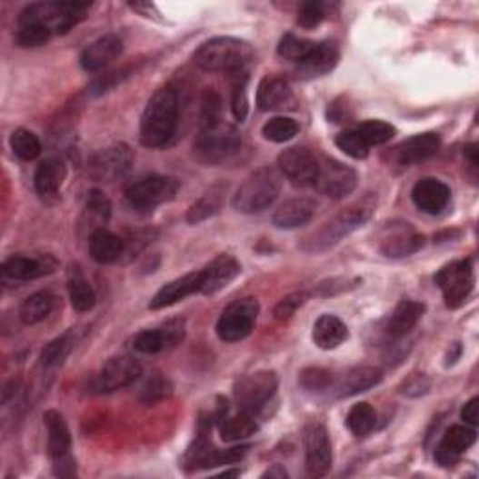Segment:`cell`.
<instances>
[{
  "instance_id": "cell-58",
  "label": "cell",
  "mask_w": 479,
  "mask_h": 479,
  "mask_svg": "<svg viewBox=\"0 0 479 479\" xmlns=\"http://www.w3.org/2000/svg\"><path fill=\"white\" fill-rule=\"evenodd\" d=\"M466 155L470 157V164L475 167L479 164V159H477V145H470L466 150Z\"/></svg>"
},
{
  "instance_id": "cell-37",
  "label": "cell",
  "mask_w": 479,
  "mask_h": 479,
  "mask_svg": "<svg viewBox=\"0 0 479 479\" xmlns=\"http://www.w3.org/2000/svg\"><path fill=\"white\" fill-rule=\"evenodd\" d=\"M219 450H215L212 442L206 438V434H199L195 444L191 445L189 452L185 454V466L191 470L197 468H214L217 464Z\"/></svg>"
},
{
  "instance_id": "cell-52",
  "label": "cell",
  "mask_w": 479,
  "mask_h": 479,
  "mask_svg": "<svg viewBox=\"0 0 479 479\" xmlns=\"http://www.w3.org/2000/svg\"><path fill=\"white\" fill-rule=\"evenodd\" d=\"M431 388V380L424 373H414L404 380V384L401 386V392L408 397H420L425 395Z\"/></svg>"
},
{
  "instance_id": "cell-4",
  "label": "cell",
  "mask_w": 479,
  "mask_h": 479,
  "mask_svg": "<svg viewBox=\"0 0 479 479\" xmlns=\"http://www.w3.org/2000/svg\"><path fill=\"white\" fill-rule=\"evenodd\" d=\"M88 10V3H35L21 12L19 23H38L51 35H66L86 17Z\"/></svg>"
},
{
  "instance_id": "cell-57",
  "label": "cell",
  "mask_w": 479,
  "mask_h": 479,
  "mask_svg": "<svg viewBox=\"0 0 479 479\" xmlns=\"http://www.w3.org/2000/svg\"><path fill=\"white\" fill-rule=\"evenodd\" d=\"M263 477H279V479H284V477H289V474H286V470L281 464H274L268 472L263 474Z\"/></svg>"
},
{
  "instance_id": "cell-54",
  "label": "cell",
  "mask_w": 479,
  "mask_h": 479,
  "mask_svg": "<svg viewBox=\"0 0 479 479\" xmlns=\"http://www.w3.org/2000/svg\"><path fill=\"white\" fill-rule=\"evenodd\" d=\"M86 206L90 212H94L95 215H100L102 219H109L111 217V210H113V205L111 201L105 197V194H102L100 189H92L88 194V201H86Z\"/></svg>"
},
{
  "instance_id": "cell-45",
  "label": "cell",
  "mask_w": 479,
  "mask_h": 479,
  "mask_svg": "<svg viewBox=\"0 0 479 479\" xmlns=\"http://www.w3.org/2000/svg\"><path fill=\"white\" fill-rule=\"evenodd\" d=\"M314 47V42H309V40H304V38H298L294 35H286L283 36V40L279 42V47H277V53L281 58L284 60H291V62H300L304 60L309 51Z\"/></svg>"
},
{
  "instance_id": "cell-29",
  "label": "cell",
  "mask_w": 479,
  "mask_h": 479,
  "mask_svg": "<svg viewBox=\"0 0 479 479\" xmlns=\"http://www.w3.org/2000/svg\"><path fill=\"white\" fill-rule=\"evenodd\" d=\"M425 313V305L420 302H414V300H403L395 311L392 313L388 326H386V334L390 339L399 341L403 337H406L416 324L420 323V318Z\"/></svg>"
},
{
  "instance_id": "cell-20",
  "label": "cell",
  "mask_w": 479,
  "mask_h": 479,
  "mask_svg": "<svg viewBox=\"0 0 479 479\" xmlns=\"http://www.w3.org/2000/svg\"><path fill=\"white\" fill-rule=\"evenodd\" d=\"M477 434L474 427L468 425H454L444 434L438 448L434 450V461L440 466H454L463 454L475 442Z\"/></svg>"
},
{
  "instance_id": "cell-40",
  "label": "cell",
  "mask_w": 479,
  "mask_h": 479,
  "mask_svg": "<svg viewBox=\"0 0 479 479\" xmlns=\"http://www.w3.org/2000/svg\"><path fill=\"white\" fill-rule=\"evenodd\" d=\"M74 344H75V334L74 332H66L64 335L56 337L55 341H51L42 350V356H40L42 367L49 369V367H55V365L62 364L64 360L70 356Z\"/></svg>"
},
{
  "instance_id": "cell-35",
  "label": "cell",
  "mask_w": 479,
  "mask_h": 479,
  "mask_svg": "<svg viewBox=\"0 0 479 479\" xmlns=\"http://www.w3.org/2000/svg\"><path fill=\"white\" fill-rule=\"evenodd\" d=\"M53 307H55V296L47 291H40V293L28 296L23 302L19 309V316L26 326H32V324L42 323L44 318L53 311Z\"/></svg>"
},
{
  "instance_id": "cell-11",
  "label": "cell",
  "mask_w": 479,
  "mask_h": 479,
  "mask_svg": "<svg viewBox=\"0 0 479 479\" xmlns=\"http://www.w3.org/2000/svg\"><path fill=\"white\" fill-rule=\"evenodd\" d=\"M474 268L470 261H455L445 264L434 275V283L444 294L445 305L452 309L461 307L468 300L474 289Z\"/></svg>"
},
{
  "instance_id": "cell-19",
  "label": "cell",
  "mask_w": 479,
  "mask_h": 479,
  "mask_svg": "<svg viewBox=\"0 0 479 479\" xmlns=\"http://www.w3.org/2000/svg\"><path fill=\"white\" fill-rule=\"evenodd\" d=\"M257 105L264 113L296 109V95L281 77H264L257 88Z\"/></svg>"
},
{
  "instance_id": "cell-50",
  "label": "cell",
  "mask_w": 479,
  "mask_h": 479,
  "mask_svg": "<svg viewBox=\"0 0 479 479\" xmlns=\"http://www.w3.org/2000/svg\"><path fill=\"white\" fill-rule=\"evenodd\" d=\"M326 17V8L323 3H314V0H311V3H304L300 8H298V25L302 28H314L321 25Z\"/></svg>"
},
{
  "instance_id": "cell-18",
  "label": "cell",
  "mask_w": 479,
  "mask_h": 479,
  "mask_svg": "<svg viewBox=\"0 0 479 479\" xmlns=\"http://www.w3.org/2000/svg\"><path fill=\"white\" fill-rule=\"evenodd\" d=\"M242 272L240 263L231 257V254H219L205 270H201V289L199 293L205 296H212L225 289Z\"/></svg>"
},
{
  "instance_id": "cell-22",
  "label": "cell",
  "mask_w": 479,
  "mask_h": 479,
  "mask_svg": "<svg viewBox=\"0 0 479 479\" xmlns=\"http://www.w3.org/2000/svg\"><path fill=\"white\" fill-rule=\"evenodd\" d=\"M124 51V42L116 35H105L92 42L81 53V66L86 72H100L113 60H116Z\"/></svg>"
},
{
  "instance_id": "cell-36",
  "label": "cell",
  "mask_w": 479,
  "mask_h": 479,
  "mask_svg": "<svg viewBox=\"0 0 479 479\" xmlns=\"http://www.w3.org/2000/svg\"><path fill=\"white\" fill-rule=\"evenodd\" d=\"M68 293H70V300L75 311H90L95 305V294L92 291V286L88 284V281L83 277L81 270L75 266L70 270V277H68Z\"/></svg>"
},
{
  "instance_id": "cell-42",
  "label": "cell",
  "mask_w": 479,
  "mask_h": 479,
  "mask_svg": "<svg viewBox=\"0 0 479 479\" xmlns=\"http://www.w3.org/2000/svg\"><path fill=\"white\" fill-rule=\"evenodd\" d=\"M10 145H12L14 154L17 157H21L23 162H32V159H36L42 154L40 139L32 132L23 130V127H19V130H15L12 134Z\"/></svg>"
},
{
  "instance_id": "cell-26",
  "label": "cell",
  "mask_w": 479,
  "mask_h": 479,
  "mask_svg": "<svg viewBox=\"0 0 479 479\" xmlns=\"http://www.w3.org/2000/svg\"><path fill=\"white\" fill-rule=\"evenodd\" d=\"M259 431L254 416L249 412L240 410L238 414H229L227 403L219 406V433L225 442H240Z\"/></svg>"
},
{
  "instance_id": "cell-8",
  "label": "cell",
  "mask_w": 479,
  "mask_h": 479,
  "mask_svg": "<svg viewBox=\"0 0 479 479\" xmlns=\"http://www.w3.org/2000/svg\"><path fill=\"white\" fill-rule=\"evenodd\" d=\"M259 309L257 298H240L227 305L215 324L219 339L225 343H238L245 339L257 323Z\"/></svg>"
},
{
  "instance_id": "cell-24",
  "label": "cell",
  "mask_w": 479,
  "mask_h": 479,
  "mask_svg": "<svg viewBox=\"0 0 479 479\" xmlns=\"http://www.w3.org/2000/svg\"><path fill=\"white\" fill-rule=\"evenodd\" d=\"M199 289H201V272L182 275L162 286V289L154 294V298L150 300V309L171 307L191 294H197Z\"/></svg>"
},
{
  "instance_id": "cell-12",
  "label": "cell",
  "mask_w": 479,
  "mask_h": 479,
  "mask_svg": "<svg viewBox=\"0 0 479 479\" xmlns=\"http://www.w3.org/2000/svg\"><path fill=\"white\" fill-rule=\"evenodd\" d=\"M132 165H134L132 148L124 143H116L100 150L98 154H94L88 169L95 180L115 182L130 173Z\"/></svg>"
},
{
  "instance_id": "cell-9",
  "label": "cell",
  "mask_w": 479,
  "mask_h": 479,
  "mask_svg": "<svg viewBox=\"0 0 479 479\" xmlns=\"http://www.w3.org/2000/svg\"><path fill=\"white\" fill-rule=\"evenodd\" d=\"M47 427V450L55 466V474L62 477L75 475V461L72 457V434L64 422L62 414L56 410H47L44 414Z\"/></svg>"
},
{
  "instance_id": "cell-7",
  "label": "cell",
  "mask_w": 479,
  "mask_h": 479,
  "mask_svg": "<svg viewBox=\"0 0 479 479\" xmlns=\"http://www.w3.org/2000/svg\"><path fill=\"white\" fill-rule=\"evenodd\" d=\"M178 189H180L178 180L171 176L152 175L127 187L125 199L132 208L139 212H150L157 206L173 201L178 194Z\"/></svg>"
},
{
  "instance_id": "cell-16",
  "label": "cell",
  "mask_w": 479,
  "mask_h": 479,
  "mask_svg": "<svg viewBox=\"0 0 479 479\" xmlns=\"http://www.w3.org/2000/svg\"><path fill=\"white\" fill-rule=\"evenodd\" d=\"M358 184L356 173L339 164L334 159H324L323 164H318V176L314 187L321 191L323 195L332 199H343L353 194Z\"/></svg>"
},
{
  "instance_id": "cell-53",
  "label": "cell",
  "mask_w": 479,
  "mask_h": 479,
  "mask_svg": "<svg viewBox=\"0 0 479 479\" xmlns=\"http://www.w3.org/2000/svg\"><path fill=\"white\" fill-rule=\"evenodd\" d=\"M203 125L217 122L219 120V111H221V98L214 92V90H206L203 95Z\"/></svg>"
},
{
  "instance_id": "cell-2",
  "label": "cell",
  "mask_w": 479,
  "mask_h": 479,
  "mask_svg": "<svg viewBox=\"0 0 479 479\" xmlns=\"http://www.w3.org/2000/svg\"><path fill=\"white\" fill-rule=\"evenodd\" d=\"M281 185L283 178L277 169L261 167L242 182L233 197V206L240 214H259L277 201Z\"/></svg>"
},
{
  "instance_id": "cell-17",
  "label": "cell",
  "mask_w": 479,
  "mask_h": 479,
  "mask_svg": "<svg viewBox=\"0 0 479 479\" xmlns=\"http://www.w3.org/2000/svg\"><path fill=\"white\" fill-rule=\"evenodd\" d=\"M185 326L184 321L176 318V321H169L164 326L154 328V330H145L134 337V350L139 354H157L165 348H171L178 344L184 339Z\"/></svg>"
},
{
  "instance_id": "cell-1",
  "label": "cell",
  "mask_w": 479,
  "mask_h": 479,
  "mask_svg": "<svg viewBox=\"0 0 479 479\" xmlns=\"http://www.w3.org/2000/svg\"><path fill=\"white\" fill-rule=\"evenodd\" d=\"M178 124V94L175 86L159 88L148 100L141 118V143L146 148L167 145Z\"/></svg>"
},
{
  "instance_id": "cell-3",
  "label": "cell",
  "mask_w": 479,
  "mask_h": 479,
  "mask_svg": "<svg viewBox=\"0 0 479 479\" xmlns=\"http://www.w3.org/2000/svg\"><path fill=\"white\" fill-rule=\"evenodd\" d=\"M197 66L206 72L219 74H238L253 58V49L249 44L236 38H214L205 42L195 53Z\"/></svg>"
},
{
  "instance_id": "cell-6",
  "label": "cell",
  "mask_w": 479,
  "mask_h": 479,
  "mask_svg": "<svg viewBox=\"0 0 479 479\" xmlns=\"http://www.w3.org/2000/svg\"><path fill=\"white\" fill-rule=\"evenodd\" d=\"M242 146V137L236 127L227 122H212L203 125V130L197 137L195 150L197 154L210 164L225 162L233 157Z\"/></svg>"
},
{
  "instance_id": "cell-31",
  "label": "cell",
  "mask_w": 479,
  "mask_h": 479,
  "mask_svg": "<svg viewBox=\"0 0 479 479\" xmlns=\"http://www.w3.org/2000/svg\"><path fill=\"white\" fill-rule=\"evenodd\" d=\"M55 270L53 259H35V257H25V254H15L10 257L3 264L5 277H10L14 281H30L38 279L42 275H47Z\"/></svg>"
},
{
  "instance_id": "cell-5",
  "label": "cell",
  "mask_w": 479,
  "mask_h": 479,
  "mask_svg": "<svg viewBox=\"0 0 479 479\" xmlns=\"http://www.w3.org/2000/svg\"><path fill=\"white\" fill-rule=\"evenodd\" d=\"M371 217V210L365 206H348L337 215H334L324 225L314 231L305 242L302 244V249L307 253H323L330 247L337 245L344 236L360 229L364 223Z\"/></svg>"
},
{
  "instance_id": "cell-46",
  "label": "cell",
  "mask_w": 479,
  "mask_h": 479,
  "mask_svg": "<svg viewBox=\"0 0 479 479\" xmlns=\"http://www.w3.org/2000/svg\"><path fill=\"white\" fill-rule=\"evenodd\" d=\"M247 81H249V77L245 72L235 74V79H233V115L238 122H245L247 111H249Z\"/></svg>"
},
{
  "instance_id": "cell-25",
  "label": "cell",
  "mask_w": 479,
  "mask_h": 479,
  "mask_svg": "<svg viewBox=\"0 0 479 479\" xmlns=\"http://www.w3.org/2000/svg\"><path fill=\"white\" fill-rule=\"evenodd\" d=\"M339 60V51L334 44H314V47L309 51V55L298 62V75L304 79L313 77H323L330 74Z\"/></svg>"
},
{
  "instance_id": "cell-10",
  "label": "cell",
  "mask_w": 479,
  "mask_h": 479,
  "mask_svg": "<svg viewBox=\"0 0 479 479\" xmlns=\"http://www.w3.org/2000/svg\"><path fill=\"white\" fill-rule=\"evenodd\" d=\"M277 392V376L274 371H257L240 378L235 386V401L240 410L259 414Z\"/></svg>"
},
{
  "instance_id": "cell-33",
  "label": "cell",
  "mask_w": 479,
  "mask_h": 479,
  "mask_svg": "<svg viewBox=\"0 0 479 479\" xmlns=\"http://www.w3.org/2000/svg\"><path fill=\"white\" fill-rule=\"evenodd\" d=\"M348 339V330L341 318L334 314H323L313 326V341L318 348L334 350Z\"/></svg>"
},
{
  "instance_id": "cell-39",
  "label": "cell",
  "mask_w": 479,
  "mask_h": 479,
  "mask_svg": "<svg viewBox=\"0 0 479 479\" xmlns=\"http://www.w3.org/2000/svg\"><path fill=\"white\" fill-rule=\"evenodd\" d=\"M223 194H225V189L223 187H214L210 189L206 195H203L194 206L187 210V221L191 225H197V223L215 215L221 210L223 205Z\"/></svg>"
},
{
  "instance_id": "cell-15",
  "label": "cell",
  "mask_w": 479,
  "mask_h": 479,
  "mask_svg": "<svg viewBox=\"0 0 479 479\" xmlns=\"http://www.w3.org/2000/svg\"><path fill=\"white\" fill-rule=\"evenodd\" d=\"M305 466L311 477H324L332 468V444L321 424H311L304 431Z\"/></svg>"
},
{
  "instance_id": "cell-56",
  "label": "cell",
  "mask_w": 479,
  "mask_h": 479,
  "mask_svg": "<svg viewBox=\"0 0 479 479\" xmlns=\"http://www.w3.org/2000/svg\"><path fill=\"white\" fill-rule=\"evenodd\" d=\"M477 408H479V399H477V397L470 399V401L464 404V408H463V414H461V416H463V420H464L470 427H475V425L479 424Z\"/></svg>"
},
{
  "instance_id": "cell-32",
  "label": "cell",
  "mask_w": 479,
  "mask_h": 479,
  "mask_svg": "<svg viewBox=\"0 0 479 479\" xmlns=\"http://www.w3.org/2000/svg\"><path fill=\"white\" fill-rule=\"evenodd\" d=\"M90 257L100 264H111L124 253V242L105 229H95L88 240Z\"/></svg>"
},
{
  "instance_id": "cell-51",
  "label": "cell",
  "mask_w": 479,
  "mask_h": 479,
  "mask_svg": "<svg viewBox=\"0 0 479 479\" xmlns=\"http://www.w3.org/2000/svg\"><path fill=\"white\" fill-rule=\"evenodd\" d=\"M309 298V293L300 291V293H293L289 296H284L274 309V316L277 321H286V318H291Z\"/></svg>"
},
{
  "instance_id": "cell-44",
  "label": "cell",
  "mask_w": 479,
  "mask_h": 479,
  "mask_svg": "<svg viewBox=\"0 0 479 479\" xmlns=\"http://www.w3.org/2000/svg\"><path fill=\"white\" fill-rule=\"evenodd\" d=\"M51 32L38 23H19L15 42L19 47H40L51 40Z\"/></svg>"
},
{
  "instance_id": "cell-48",
  "label": "cell",
  "mask_w": 479,
  "mask_h": 479,
  "mask_svg": "<svg viewBox=\"0 0 479 479\" xmlns=\"http://www.w3.org/2000/svg\"><path fill=\"white\" fill-rule=\"evenodd\" d=\"M335 145L341 152L350 155L353 159H365L369 155V145L360 137L356 130L343 132L335 137Z\"/></svg>"
},
{
  "instance_id": "cell-47",
  "label": "cell",
  "mask_w": 479,
  "mask_h": 479,
  "mask_svg": "<svg viewBox=\"0 0 479 479\" xmlns=\"http://www.w3.org/2000/svg\"><path fill=\"white\" fill-rule=\"evenodd\" d=\"M300 384L307 392H324L334 386V376L326 369L309 367L300 373Z\"/></svg>"
},
{
  "instance_id": "cell-34",
  "label": "cell",
  "mask_w": 479,
  "mask_h": 479,
  "mask_svg": "<svg viewBox=\"0 0 479 479\" xmlns=\"http://www.w3.org/2000/svg\"><path fill=\"white\" fill-rule=\"evenodd\" d=\"M66 165L60 159H45L35 175V187L40 195H53L66 180Z\"/></svg>"
},
{
  "instance_id": "cell-14",
  "label": "cell",
  "mask_w": 479,
  "mask_h": 479,
  "mask_svg": "<svg viewBox=\"0 0 479 479\" xmlns=\"http://www.w3.org/2000/svg\"><path fill=\"white\" fill-rule=\"evenodd\" d=\"M143 374V367L137 360L130 356L111 358L100 371V374L92 380V392L113 394L132 386Z\"/></svg>"
},
{
  "instance_id": "cell-43",
  "label": "cell",
  "mask_w": 479,
  "mask_h": 479,
  "mask_svg": "<svg viewBox=\"0 0 479 479\" xmlns=\"http://www.w3.org/2000/svg\"><path fill=\"white\" fill-rule=\"evenodd\" d=\"M356 132L369 146H378V145H384L390 139H394L395 127L382 120H367L356 127Z\"/></svg>"
},
{
  "instance_id": "cell-21",
  "label": "cell",
  "mask_w": 479,
  "mask_h": 479,
  "mask_svg": "<svg viewBox=\"0 0 479 479\" xmlns=\"http://www.w3.org/2000/svg\"><path fill=\"white\" fill-rule=\"evenodd\" d=\"M452 197L450 187L436 178H424L412 187V201L418 210L429 215L440 214Z\"/></svg>"
},
{
  "instance_id": "cell-28",
  "label": "cell",
  "mask_w": 479,
  "mask_h": 479,
  "mask_svg": "<svg viewBox=\"0 0 479 479\" xmlns=\"http://www.w3.org/2000/svg\"><path fill=\"white\" fill-rule=\"evenodd\" d=\"M382 371L371 365H362L350 369L337 384L334 386L337 392V397H354L358 394H364L374 386L380 384Z\"/></svg>"
},
{
  "instance_id": "cell-13",
  "label": "cell",
  "mask_w": 479,
  "mask_h": 479,
  "mask_svg": "<svg viewBox=\"0 0 479 479\" xmlns=\"http://www.w3.org/2000/svg\"><path fill=\"white\" fill-rule=\"evenodd\" d=\"M318 159L304 146L286 148L279 154L277 165L281 176H284L296 187H311L318 176Z\"/></svg>"
},
{
  "instance_id": "cell-49",
  "label": "cell",
  "mask_w": 479,
  "mask_h": 479,
  "mask_svg": "<svg viewBox=\"0 0 479 479\" xmlns=\"http://www.w3.org/2000/svg\"><path fill=\"white\" fill-rule=\"evenodd\" d=\"M171 395H173V384L167 378L159 376V374L152 376L146 382V384L143 386V390H141V401L145 404L159 403V401H164V399H167Z\"/></svg>"
},
{
  "instance_id": "cell-23",
  "label": "cell",
  "mask_w": 479,
  "mask_h": 479,
  "mask_svg": "<svg viewBox=\"0 0 479 479\" xmlns=\"http://www.w3.org/2000/svg\"><path fill=\"white\" fill-rule=\"evenodd\" d=\"M424 236L414 231L408 223H401L399 227L390 225L388 235L380 242V251L392 259L408 257L424 247Z\"/></svg>"
},
{
  "instance_id": "cell-55",
  "label": "cell",
  "mask_w": 479,
  "mask_h": 479,
  "mask_svg": "<svg viewBox=\"0 0 479 479\" xmlns=\"http://www.w3.org/2000/svg\"><path fill=\"white\" fill-rule=\"evenodd\" d=\"M127 74H130L127 70H118V72H113V74H109V75H105V77L95 79L90 90H92V94H95V95H100V94H104V92H109L113 86H116L118 83H122V81L127 77Z\"/></svg>"
},
{
  "instance_id": "cell-27",
  "label": "cell",
  "mask_w": 479,
  "mask_h": 479,
  "mask_svg": "<svg viewBox=\"0 0 479 479\" xmlns=\"http://www.w3.org/2000/svg\"><path fill=\"white\" fill-rule=\"evenodd\" d=\"M314 212H316V203L313 199L298 197V199H291V201L283 203L275 210L272 221L277 229L291 231V229L307 225V223L313 219Z\"/></svg>"
},
{
  "instance_id": "cell-41",
  "label": "cell",
  "mask_w": 479,
  "mask_h": 479,
  "mask_svg": "<svg viewBox=\"0 0 479 479\" xmlns=\"http://www.w3.org/2000/svg\"><path fill=\"white\" fill-rule=\"evenodd\" d=\"M300 132V125L296 120L289 118V116H275L270 118L264 125H263V135L266 141L272 143H286L291 141L298 135Z\"/></svg>"
},
{
  "instance_id": "cell-30",
  "label": "cell",
  "mask_w": 479,
  "mask_h": 479,
  "mask_svg": "<svg viewBox=\"0 0 479 479\" xmlns=\"http://www.w3.org/2000/svg\"><path fill=\"white\" fill-rule=\"evenodd\" d=\"M440 148V137L436 134H420L406 139L399 148H397V162L404 167L416 165L425 159L433 157Z\"/></svg>"
},
{
  "instance_id": "cell-38",
  "label": "cell",
  "mask_w": 479,
  "mask_h": 479,
  "mask_svg": "<svg viewBox=\"0 0 479 479\" xmlns=\"http://www.w3.org/2000/svg\"><path fill=\"white\" fill-rule=\"evenodd\" d=\"M376 425V412L369 403H358L346 414V427L354 436H367Z\"/></svg>"
}]
</instances>
